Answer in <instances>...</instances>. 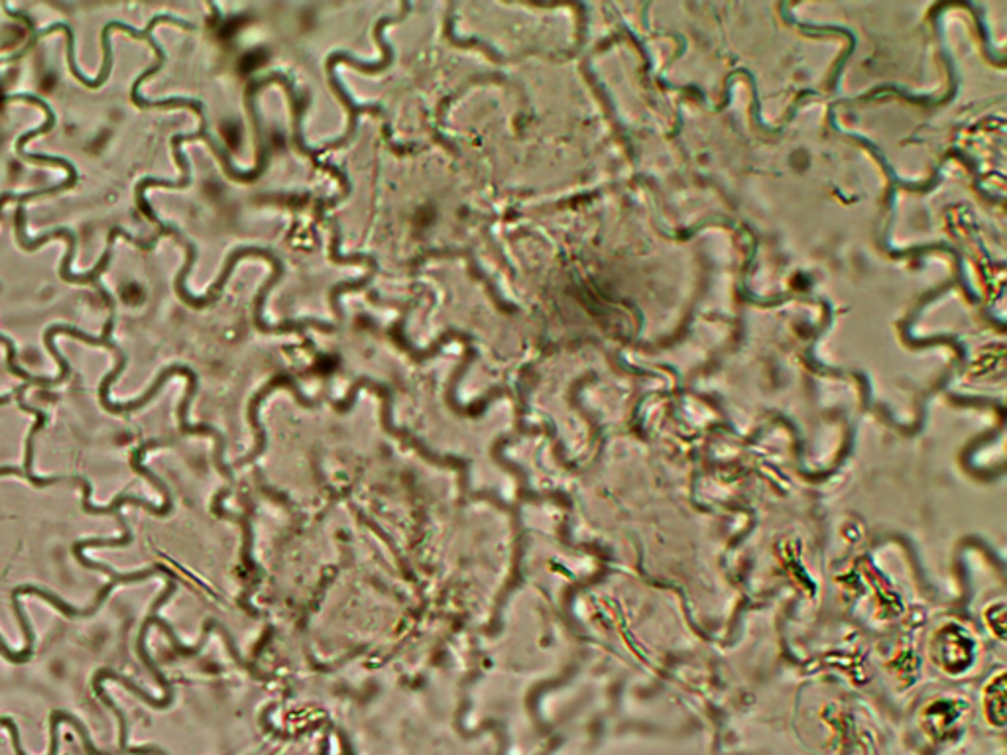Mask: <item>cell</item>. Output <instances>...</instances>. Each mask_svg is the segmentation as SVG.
<instances>
[{
  "label": "cell",
  "mask_w": 1007,
  "mask_h": 755,
  "mask_svg": "<svg viewBox=\"0 0 1007 755\" xmlns=\"http://www.w3.org/2000/svg\"><path fill=\"white\" fill-rule=\"evenodd\" d=\"M14 231H16V240H18V244H20L24 250H28V252L38 250V248H40L42 244H46L48 240H54V238H65V240H67V254H65V258L61 260L60 278L63 282H65V284H81V286H85V284H95V282L101 278V274L109 268V262H111V258H113V244H115V240H117V236H119L120 227L111 229L109 238H107V248H105V252H103V256H101L99 264H97L93 270L85 272V274H73V272H71V262H73V256H75V242H77V240H75V234L71 233V231H67V229H56V231L42 234V236H38V238H28V236H26V209H24V205H18V209H16V213H14Z\"/></svg>",
  "instance_id": "cell-1"
},
{
  "label": "cell",
  "mask_w": 1007,
  "mask_h": 755,
  "mask_svg": "<svg viewBox=\"0 0 1007 755\" xmlns=\"http://www.w3.org/2000/svg\"><path fill=\"white\" fill-rule=\"evenodd\" d=\"M115 586H117V582L113 581L109 582V584H105V586L99 590L95 604H93V606H89L87 610H77V608H73V606L65 604V602L60 600L56 594H52V592H48V590H42V588H38V586H30V584L14 588V590H12V598H20L22 594H36V596L44 598L46 602L54 604V606L60 610L61 614H65V616H69V618H75V616H79V618H87V616H93V614L99 610V606L105 602V598L113 592V588H115Z\"/></svg>",
  "instance_id": "cell-7"
},
{
  "label": "cell",
  "mask_w": 1007,
  "mask_h": 755,
  "mask_svg": "<svg viewBox=\"0 0 1007 755\" xmlns=\"http://www.w3.org/2000/svg\"><path fill=\"white\" fill-rule=\"evenodd\" d=\"M107 679H111V681H117V683H120L122 687H126V689L130 691V693H134L136 697L142 698L144 702H148V704H150V706H154V708H166V706H168V704L172 702V698L166 697L164 698V700H154V698L150 697L148 693H144L142 689H138V687H136V685H134V683H132L130 679L122 677V675H119V673H115V671H111V669H101V671H99V673L95 675V681H93V687H95V695L101 698V700H103V702H105V704H107V706H109V708H111V710H113V712L117 714V718H119L120 752H122V750L126 748V718H124V714H122V710H120L119 706H117V704H115V702L111 700V697H107V693H105V689H103V681H107Z\"/></svg>",
  "instance_id": "cell-4"
},
{
  "label": "cell",
  "mask_w": 1007,
  "mask_h": 755,
  "mask_svg": "<svg viewBox=\"0 0 1007 755\" xmlns=\"http://www.w3.org/2000/svg\"><path fill=\"white\" fill-rule=\"evenodd\" d=\"M0 726H4V728H8V730H10V736H12V746H14V752H16V755H26V752L22 750V746H20V732H18V728H16L14 720H12V718H0Z\"/></svg>",
  "instance_id": "cell-11"
},
{
  "label": "cell",
  "mask_w": 1007,
  "mask_h": 755,
  "mask_svg": "<svg viewBox=\"0 0 1007 755\" xmlns=\"http://www.w3.org/2000/svg\"><path fill=\"white\" fill-rule=\"evenodd\" d=\"M1006 691V671L990 677L982 689V710L988 724L994 728L1006 726Z\"/></svg>",
  "instance_id": "cell-5"
},
{
  "label": "cell",
  "mask_w": 1007,
  "mask_h": 755,
  "mask_svg": "<svg viewBox=\"0 0 1007 755\" xmlns=\"http://www.w3.org/2000/svg\"><path fill=\"white\" fill-rule=\"evenodd\" d=\"M28 388H30V386H28V384H24V386L16 388V392H14L16 402H18V407H20L22 411L32 413V415H36V417H38V421L34 423V427H32V429H30V433H28L26 453H24V470L14 468V466H2V468H0V476H6V474H16V476H24V478H28V476H32V474H34V470H32V466H34V437H36V435H38V433H40V431L48 425V415H46L42 409L28 406V404L24 402V392H26Z\"/></svg>",
  "instance_id": "cell-6"
},
{
  "label": "cell",
  "mask_w": 1007,
  "mask_h": 755,
  "mask_svg": "<svg viewBox=\"0 0 1007 755\" xmlns=\"http://www.w3.org/2000/svg\"><path fill=\"white\" fill-rule=\"evenodd\" d=\"M0 653H2V657H4V659H8L10 663H26L34 651L24 647V651L14 653V651H10V649H8V645L4 643V639L0 638Z\"/></svg>",
  "instance_id": "cell-10"
},
{
  "label": "cell",
  "mask_w": 1007,
  "mask_h": 755,
  "mask_svg": "<svg viewBox=\"0 0 1007 755\" xmlns=\"http://www.w3.org/2000/svg\"><path fill=\"white\" fill-rule=\"evenodd\" d=\"M0 345H4V349H6V364H8V370H10L16 378H22L28 386H48V388L52 386V380L42 378V376H32V374H28L26 370H22V368L18 366V354H16V347H14V343H12L8 337L0 335Z\"/></svg>",
  "instance_id": "cell-8"
},
{
  "label": "cell",
  "mask_w": 1007,
  "mask_h": 755,
  "mask_svg": "<svg viewBox=\"0 0 1007 755\" xmlns=\"http://www.w3.org/2000/svg\"><path fill=\"white\" fill-rule=\"evenodd\" d=\"M966 704L958 698H935L921 712V726L927 736L935 740H943L952 734L966 714Z\"/></svg>",
  "instance_id": "cell-3"
},
{
  "label": "cell",
  "mask_w": 1007,
  "mask_h": 755,
  "mask_svg": "<svg viewBox=\"0 0 1007 755\" xmlns=\"http://www.w3.org/2000/svg\"><path fill=\"white\" fill-rule=\"evenodd\" d=\"M982 620L994 638L1000 639V641L1006 639V602L1004 600L988 604L982 612Z\"/></svg>",
  "instance_id": "cell-9"
},
{
  "label": "cell",
  "mask_w": 1007,
  "mask_h": 755,
  "mask_svg": "<svg viewBox=\"0 0 1007 755\" xmlns=\"http://www.w3.org/2000/svg\"><path fill=\"white\" fill-rule=\"evenodd\" d=\"M10 400H12V394H8V396H2V398H0V406H4V404H8V402H10Z\"/></svg>",
  "instance_id": "cell-12"
},
{
  "label": "cell",
  "mask_w": 1007,
  "mask_h": 755,
  "mask_svg": "<svg viewBox=\"0 0 1007 755\" xmlns=\"http://www.w3.org/2000/svg\"><path fill=\"white\" fill-rule=\"evenodd\" d=\"M976 657V639L958 624L941 626L931 639V659L948 677L966 675L974 667Z\"/></svg>",
  "instance_id": "cell-2"
}]
</instances>
